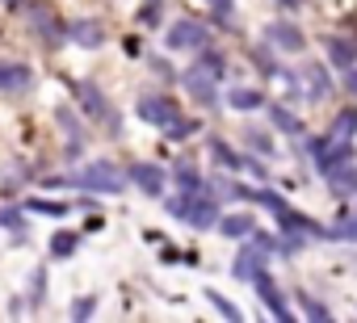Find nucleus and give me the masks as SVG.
Segmentation results:
<instances>
[{"instance_id":"nucleus-30","label":"nucleus","mask_w":357,"mask_h":323,"mask_svg":"<svg viewBox=\"0 0 357 323\" xmlns=\"http://www.w3.org/2000/svg\"><path fill=\"white\" fill-rule=\"evenodd\" d=\"M298 302H303V315H307V319H319V323H324V319H328V306H319V302H315V298H307V294H303V298H298Z\"/></svg>"},{"instance_id":"nucleus-10","label":"nucleus","mask_w":357,"mask_h":323,"mask_svg":"<svg viewBox=\"0 0 357 323\" xmlns=\"http://www.w3.org/2000/svg\"><path fill=\"white\" fill-rule=\"evenodd\" d=\"M30 88V68L26 63H0V93H22Z\"/></svg>"},{"instance_id":"nucleus-22","label":"nucleus","mask_w":357,"mask_h":323,"mask_svg":"<svg viewBox=\"0 0 357 323\" xmlns=\"http://www.w3.org/2000/svg\"><path fill=\"white\" fill-rule=\"evenodd\" d=\"M76 244H80V235H76V231H59V235L51 239V252H55V256H72V252H76Z\"/></svg>"},{"instance_id":"nucleus-17","label":"nucleus","mask_w":357,"mask_h":323,"mask_svg":"<svg viewBox=\"0 0 357 323\" xmlns=\"http://www.w3.org/2000/svg\"><path fill=\"white\" fill-rule=\"evenodd\" d=\"M236 277H244V281H252L257 273H261V248H248V252H240V260H236V269H231Z\"/></svg>"},{"instance_id":"nucleus-24","label":"nucleus","mask_w":357,"mask_h":323,"mask_svg":"<svg viewBox=\"0 0 357 323\" xmlns=\"http://www.w3.org/2000/svg\"><path fill=\"white\" fill-rule=\"evenodd\" d=\"M176 181H181V189H190V194H198V189H206V181L190 168V164H181V168H176Z\"/></svg>"},{"instance_id":"nucleus-12","label":"nucleus","mask_w":357,"mask_h":323,"mask_svg":"<svg viewBox=\"0 0 357 323\" xmlns=\"http://www.w3.org/2000/svg\"><path fill=\"white\" fill-rule=\"evenodd\" d=\"M328 59H332L340 72H349V68H353V59H357V47H353L349 38H328Z\"/></svg>"},{"instance_id":"nucleus-23","label":"nucleus","mask_w":357,"mask_h":323,"mask_svg":"<svg viewBox=\"0 0 357 323\" xmlns=\"http://www.w3.org/2000/svg\"><path fill=\"white\" fill-rule=\"evenodd\" d=\"M206 302H215V310H219L223 319H236V323L244 319V315H240V306H236V302H227V298H223V294H215V290H206Z\"/></svg>"},{"instance_id":"nucleus-3","label":"nucleus","mask_w":357,"mask_h":323,"mask_svg":"<svg viewBox=\"0 0 357 323\" xmlns=\"http://www.w3.org/2000/svg\"><path fill=\"white\" fill-rule=\"evenodd\" d=\"M190 202H194V206L185 210V219H190L198 231H206V227H215V223H219V202L211 198V189H198Z\"/></svg>"},{"instance_id":"nucleus-34","label":"nucleus","mask_w":357,"mask_h":323,"mask_svg":"<svg viewBox=\"0 0 357 323\" xmlns=\"http://www.w3.org/2000/svg\"><path fill=\"white\" fill-rule=\"evenodd\" d=\"M349 88H357V72L353 68H349Z\"/></svg>"},{"instance_id":"nucleus-26","label":"nucleus","mask_w":357,"mask_h":323,"mask_svg":"<svg viewBox=\"0 0 357 323\" xmlns=\"http://www.w3.org/2000/svg\"><path fill=\"white\" fill-rule=\"evenodd\" d=\"M303 72H307L311 97H324V93H328V76H324V68H303Z\"/></svg>"},{"instance_id":"nucleus-31","label":"nucleus","mask_w":357,"mask_h":323,"mask_svg":"<svg viewBox=\"0 0 357 323\" xmlns=\"http://www.w3.org/2000/svg\"><path fill=\"white\" fill-rule=\"evenodd\" d=\"M72 315H76V319H89V315H93V298H76Z\"/></svg>"},{"instance_id":"nucleus-25","label":"nucleus","mask_w":357,"mask_h":323,"mask_svg":"<svg viewBox=\"0 0 357 323\" xmlns=\"http://www.w3.org/2000/svg\"><path fill=\"white\" fill-rule=\"evenodd\" d=\"M30 22H34V26L43 30V38H47V42H55V38H59V26L51 22V13H43V9H34V17H30Z\"/></svg>"},{"instance_id":"nucleus-7","label":"nucleus","mask_w":357,"mask_h":323,"mask_svg":"<svg viewBox=\"0 0 357 323\" xmlns=\"http://www.w3.org/2000/svg\"><path fill=\"white\" fill-rule=\"evenodd\" d=\"M130 181H135L147 198H160V194H164V173H160L155 164H135V168H130Z\"/></svg>"},{"instance_id":"nucleus-35","label":"nucleus","mask_w":357,"mask_h":323,"mask_svg":"<svg viewBox=\"0 0 357 323\" xmlns=\"http://www.w3.org/2000/svg\"><path fill=\"white\" fill-rule=\"evenodd\" d=\"M5 5H26V0H5Z\"/></svg>"},{"instance_id":"nucleus-21","label":"nucleus","mask_w":357,"mask_h":323,"mask_svg":"<svg viewBox=\"0 0 357 323\" xmlns=\"http://www.w3.org/2000/svg\"><path fill=\"white\" fill-rule=\"evenodd\" d=\"M194 130H198V122H190V118H172V122L164 126V134H168L172 143H181V139H190Z\"/></svg>"},{"instance_id":"nucleus-27","label":"nucleus","mask_w":357,"mask_h":323,"mask_svg":"<svg viewBox=\"0 0 357 323\" xmlns=\"http://www.w3.org/2000/svg\"><path fill=\"white\" fill-rule=\"evenodd\" d=\"M248 147L261 151V155H273V139H269L265 130H248Z\"/></svg>"},{"instance_id":"nucleus-29","label":"nucleus","mask_w":357,"mask_h":323,"mask_svg":"<svg viewBox=\"0 0 357 323\" xmlns=\"http://www.w3.org/2000/svg\"><path fill=\"white\" fill-rule=\"evenodd\" d=\"M252 59H257V72H261V76H278V72H282V68H278V63H273V55H265V51H261V47H257V51H252Z\"/></svg>"},{"instance_id":"nucleus-13","label":"nucleus","mask_w":357,"mask_h":323,"mask_svg":"<svg viewBox=\"0 0 357 323\" xmlns=\"http://www.w3.org/2000/svg\"><path fill=\"white\" fill-rule=\"evenodd\" d=\"M219 231H223L227 239H248V235L257 231V223H252L248 214H227V219H219Z\"/></svg>"},{"instance_id":"nucleus-2","label":"nucleus","mask_w":357,"mask_h":323,"mask_svg":"<svg viewBox=\"0 0 357 323\" xmlns=\"http://www.w3.org/2000/svg\"><path fill=\"white\" fill-rule=\"evenodd\" d=\"M164 42H168V51H202L206 47V30L198 22H190V17H181L176 26H168Z\"/></svg>"},{"instance_id":"nucleus-5","label":"nucleus","mask_w":357,"mask_h":323,"mask_svg":"<svg viewBox=\"0 0 357 323\" xmlns=\"http://www.w3.org/2000/svg\"><path fill=\"white\" fill-rule=\"evenodd\" d=\"M143 122H151V126H168L172 118H181V109H176L168 97H147V101H139V109H135Z\"/></svg>"},{"instance_id":"nucleus-14","label":"nucleus","mask_w":357,"mask_h":323,"mask_svg":"<svg viewBox=\"0 0 357 323\" xmlns=\"http://www.w3.org/2000/svg\"><path fill=\"white\" fill-rule=\"evenodd\" d=\"M227 105L248 113V109H261V105H265V97H261L257 88H231V93H227Z\"/></svg>"},{"instance_id":"nucleus-4","label":"nucleus","mask_w":357,"mask_h":323,"mask_svg":"<svg viewBox=\"0 0 357 323\" xmlns=\"http://www.w3.org/2000/svg\"><path fill=\"white\" fill-rule=\"evenodd\" d=\"M63 34H68L72 42L89 47V51L105 42V30H101V22H97V17H76V22H68V26H63Z\"/></svg>"},{"instance_id":"nucleus-15","label":"nucleus","mask_w":357,"mask_h":323,"mask_svg":"<svg viewBox=\"0 0 357 323\" xmlns=\"http://www.w3.org/2000/svg\"><path fill=\"white\" fill-rule=\"evenodd\" d=\"M269 122H273L282 134H303V122H298L286 105H269Z\"/></svg>"},{"instance_id":"nucleus-19","label":"nucleus","mask_w":357,"mask_h":323,"mask_svg":"<svg viewBox=\"0 0 357 323\" xmlns=\"http://www.w3.org/2000/svg\"><path fill=\"white\" fill-rule=\"evenodd\" d=\"M198 72H206L211 80H219V76L227 72V63H223V55H215V51L202 47V55H198Z\"/></svg>"},{"instance_id":"nucleus-11","label":"nucleus","mask_w":357,"mask_h":323,"mask_svg":"<svg viewBox=\"0 0 357 323\" xmlns=\"http://www.w3.org/2000/svg\"><path fill=\"white\" fill-rule=\"evenodd\" d=\"M185 88H190V97H194V101H202V105H215V101H219V93H215V80H211L206 72H198V68L185 76Z\"/></svg>"},{"instance_id":"nucleus-20","label":"nucleus","mask_w":357,"mask_h":323,"mask_svg":"<svg viewBox=\"0 0 357 323\" xmlns=\"http://www.w3.org/2000/svg\"><path fill=\"white\" fill-rule=\"evenodd\" d=\"M211 155L219 159V164H227V168H244V159H240V155H236L223 139H211Z\"/></svg>"},{"instance_id":"nucleus-18","label":"nucleus","mask_w":357,"mask_h":323,"mask_svg":"<svg viewBox=\"0 0 357 323\" xmlns=\"http://www.w3.org/2000/svg\"><path fill=\"white\" fill-rule=\"evenodd\" d=\"M55 122H59V126L72 134V143H84V126H80V118H76L68 105H59V109H55Z\"/></svg>"},{"instance_id":"nucleus-1","label":"nucleus","mask_w":357,"mask_h":323,"mask_svg":"<svg viewBox=\"0 0 357 323\" xmlns=\"http://www.w3.org/2000/svg\"><path fill=\"white\" fill-rule=\"evenodd\" d=\"M72 185H84L93 194H122L126 189V177L109 164V159H97V164H89L80 177H72Z\"/></svg>"},{"instance_id":"nucleus-16","label":"nucleus","mask_w":357,"mask_h":323,"mask_svg":"<svg viewBox=\"0 0 357 323\" xmlns=\"http://www.w3.org/2000/svg\"><path fill=\"white\" fill-rule=\"evenodd\" d=\"M328 173V181L336 185V189H357V173L349 168V159H336L332 168H324Z\"/></svg>"},{"instance_id":"nucleus-9","label":"nucleus","mask_w":357,"mask_h":323,"mask_svg":"<svg viewBox=\"0 0 357 323\" xmlns=\"http://www.w3.org/2000/svg\"><path fill=\"white\" fill-rule=\"evenodd\" d=\"M265 34H269V42H273V47H282V51H303V30H298V26H290V22H273Z\"/></svg>"},{"instance_id":"nucleus-8","label":"nucleus","mask_w":357,"mask_h":323,"mask_svg":"<svg viewBox=\"0 0 357 323\" xmlns=\"http://www.w3.org/2000/svg\"><path fill=\"white\" fill-rule=\"evenodd\" d=\"M252 285L261 290V298H265V306H269V310H273V315H278L282 323H290V319H294V315L286 310V302H282V290H278V285H273V281H269L265 273H257V277H252Z\"/></svg>"},{"instance_id":"nucleus-28","label":"nucleus","mask_w":357,"mask_h":323,"mask_svg":"<svg viewBox=\"0 0 357 323\" xmlns=\"http://www.w3.org/2000/svg\"><path fill=\"white\" fill-rule=\"evenodd\" d=\"M30 210H38V214H68V202H47V198H34V202H26Z\"/></svg>"},{"instance_id":"nucleus-6","label":"nucleus","mask_w":357,"mask_h":323,"mask_svg":"<svg viewBox=\"0 0 357 323\" xmlns=\"http://www.w3.org/2000/svg\"><path fill=\"white\" fill-rule=\"evenodd\" d=\"M76 97H80V105H84L93 118H101V113H105V118H109V126L118 130V118L109 113V101H105V93H101L97 84H89V80H84V84H76Z\"/></svg>"},{"instance_id":"nucleus-33","label":"nucleus","mask_w":357,"mask_h":323,"mask_svg":"<svg viewBox=\"0 0 357 323\" xmlns=\"http://www.w3.org/2000/svg\"><path fill=\"white\" fill-rule=\"evenodd\" d=\"M278 5H282V9H298V5H303V0H278Z\"/></svg>"},{"instance_id":"nucleus-32","label":"nucleus","mask_w":357,"mask_h":323,"mask_svg":"<svg viewBox=\"0 0 357 323\" xmlns=\"http://www.w3.org/2000/svg\"><path fill=\"white\" fill-rule=\"evenodd\" d=\"M206 5L219 13V17H227V9H231V0H206Z\"/></svg>"}]
</instances>
